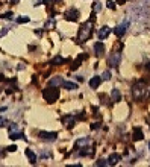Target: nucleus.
<instances>
[{"label": "nucleus", "mask_w": 150, "mask_h": 167, "mask_svg": "<svg viewBox=\"0 0 150 167\" xmlns=\"http://www.w3.org/2000/svg\"><path fill=\"white\" fill-rule=\"evenodd\" d=\"M12 15H14L12 12H5L3 15H0V17H2V18H6V20H11V18H12Z\"/></svg>", "instance_id": "27"}, {"label": "nucleus", "mask_w": 150, "mask_h": 167, "mask_svg": "<svg viewBox=\"0 0 150 167\" xmlns=\"http://www.w3.org/2000/svg\"><path fill=\"white\" fill-rule=\"evenodd\" d=\"M40 138L44 141H56L58 138V132H47V131H40Z\"/></svg>", "instance_id": "6"}, {"label": "nucleus", "mask_w": 150, "mask_h": 167, "mask_svg": "<svg viewBox=\"0 0 150 167\" xmlns=\"http://www.w3.org/2000/svg\"><path fill=\"white\" fill-rule=\"evenodd\" d=\"M148 96H150V93H148Z\"/></svg>", "instance_id": "41"}, {"label": "nucleus", "mask_w": 150, "mask_h": 167, "mask_svg": "<svg viewBox=\"0 0 150 167\" xmlns=\"http://www.w3.org/2000/svg\"><path fill=\"white\" fill-rule=\"evenodd\" d=\"M8 149V152H15L17 150V146H9V147H6Z\"/></svg>", "instance_id": "32"}, {"label": "nucleus", "mask_w": 150, "mask_h": 167, "mask_svg": "<svg viewBox=\"0 0 150 167\" xmlns=\"http://www.w3.org/2000/svg\"><path fill=\"white\" fill-rule=\"evenodd\" d=\"M96 165H108V159H105V158H100V159L96 162Z\"/></svg>", "instance_id": "25"}, {"label": "nucleus", "mask_w": 150, "mask_h": 167, "mask_svg": "<svg viewBox=\"0 0 150 167\" xmlns=\"http://www.w3.org/2000/svg\"><path fill=\"white\" fill-rule=\"evenodd\" d=\"M145 68H147V70H148V72H150V62H148V64H147V65H145Z\"/></svg>", "instance_id": "36"}, {"label": "nucleus", "mask_w": 150, "mask_h": 167, "mask_svg": "<svg viewBox=\"0 0 150 167\" xmlns=\"http://www.w3.org/2000/svg\"><path fill=\"white\" fill-rule=\"evenodd\" d=\"M6 125H8V119L0 117V128H3V126H6Z\"/></svg>", "instance_id": "26"}, {"label": "nucleus", "mask_w": 150, "mask_h": 167, "mask_svg": "<svg viewBox=\"0 0 150 167\" xmlns=\"http://www.w3.org/2000/svg\"><path fill=\"white\" fill-rule=\"evenodd\" d=\"M109 79H111V72H103L102 81H109Z\"/></svg>", "instance_id": "24"}, {"label": "nucleus", "mask_w": 150, "mask_h": 167, "mask_svg": "<svg viewBox=\"0 0 150 167\" xmlns=\"http://www.w3.org/2000/svg\"><path fill=\"white\" fill-rule=\"evenodd\" d=\"M111 97H112L114 102H120V100H121V94H120V91H118L117 88H114V90L111 91Z\"/></svg>", "instance_id": "21"}, {"label": "nucleus", "mask_w": 150, "mask_h": 167, "mask_svg": "<svg viewBox=\"0 0 150 167\" xmlns=\"http://www.w3.org/2000/svg\"><path fill=\"white\" fill-rule=\"evenodd\" d=\"M9 138L11 140H20V138L24 140V134L20 131H14V132H9Z\"/></svg>", "instance_id": "18"}, {"label": "nucleus", "mask_w": 150, "mask_h": 167, "mask_svg": "<svg viewBox=\"0 0 150 167\" xmlns=\"http://www.w3.org/2000/svg\"><path fill=\"white\" fill-rule=\"evenodd\" d=\"M79 17H80V12H79L77 9H70V11H67V12L64 14V18L68 20V22H77Z\"/></svg>", "instance_id": "7"}, {"label": "nucleus", "mask_w": 150, "mask_h": 167, "mask_svg": "<svg viewBox=\"0 0 150 167\" xmlns=\"http://www.w3.org/2000/svg\"><path fill=\"white\" fill-rule=\"evenodd\" d=\"M90 144H91V138H90V137H83V138H79V140L74 143V149L79 150V149L86 147V146H90Z\"/></svg>", "instance_id": "9"}, {"label": "nucleus", "mask_w": 150, "mask_h": 167, "mask_svg": "<svg viewBox=\"0 0 150 167\" xmlns=\"http://www.w3.org/2000/svg\"><path fill=\"white\" fill-rule=\"evenodd\" d=\"M109 34H111V28H108V26L100 28V31H99V40H106Z\"/></svg>", "instance_id": "11"}, {"label": "nucleus", "mask_w": 150, "mask_h": 167, "mask_svg": "<svg viewBox=\"0 0 150 167\" xmlns=\"http://www.w3.org/2000/svg\"><path fill=\"white\" fill-rule=\"evenodd\" d=\"M55 2H61V0H55Z\"/></svg>", "instance_id": "40"}, {"label": "nucleus", "mask_w": 150, "mask_h": 167, "mask_svg": "<svg viewBox=\"0 0 150 167\" xmlns=\"http://www.w3.org/2000/svg\"><path fill=\"white\" fill-rule=\"evenodd\" d=\"M49 2H50V0H43V3H46V5H47Z\"/></svg>", "instance_id": "37"}, {"label": "nucleus", "mask_w": 150, "mask_h": 167, "mask_svg": "<svg viewBox=\"0 0 150 167\" xmlns=\"http://www.w3.org/2000/svg\"><path fill=\"white\" fill-rule=\"evenodd\" d=\"M129 26H130V22H129V20H124L123 23H120V25H118V26L114 29V34H115L117 37H120V38H121V37H123V35L127 32Z\"/></svg>", "instance_id": "5"}, {"label": "nucleus", "mask_w": 150, "mask_h": 167, "mask_svg": "<svg viewBox=\"0 0 150 167\" xmlns=\"http://www.w3.org/2000/svg\"><path fill=\"white\" fill-rule=\"evenodd\" d=\"M62 123H64V126L67 129H71L74 126V123H76V119L73 115H65V117H62Z\"/></svg>", "instance_id": "10"}, {"label": "nucleus", "mask_w": 150, "mask_h": 167, "mask_svg": "<svg viewBox=\"0 0 150 167\" xmlns=\"http://www.w3.org/2000/svg\"><path fill=\"white\" fill-rule=\"evenodd\" d=\"M29 22V17H18L17 18V23H28Z\"/></svg>", "instance_id": "28"}, {"label": "nucleus", "mask_w": 150, "mask_h": 167, "mask_svg": "<svg viewBox=\"0 0 150 167\" xmlns=\"http://www.w3.org/2000/svg\"><path fill=\"white\" fill-rule=\"evenodd\" d=\"M52 26H55V20H49L46 25V28H52Z\"/></svg>", "instance_id": "31"}, {"label": "nucleus", "mask_w": 150, "mask_h": 167, "mask_svg": "<svg viewBox=\"0 0 150 167\" xmlns=\"http://www.w3.org/2000/svg\"><path fill=\"white\" fill-rule=\"evenodd\" d=\"M118 161H120V155H118V153H112V155L108 158V165H115Z\"/></svg>", "instance_id": "17"}, {"label": "nucleus", "mask_w": 150, "mask_h": 167, "mask_svg": "<svg viewBox=\"0 0 150 167\" xmlns=\"http://www.w3.org/2000/svg\"><path fill=\"white\" fill-rule=\"evenodd\" d=\"M132 138H133L135 141H141V140L144 138V134H142V131L136 128V129L133 131V137H132Z\"/></svg>", "instance_id": "19"}, {"label": "nucleus", "mask_w": 150, "mask_h": 167, "mask_svg": "<svg viewBox=\"0 0 150 167\" xmlns=\"http://www.w3.org/2000/svg\"><path fill=\"white\" fill-rule=\"evenodd\" d=\"M141 3L145 5V6H150V0H141Z\"/></svg>", "instance_id": "33"}, {"label": "nucleus", "mask_w": 150, "mask_h": 167, "mask_svg": "<svg viewBox=\"0 0 150 167\" xmlns=\"http://www.w3.org/2000/svg\"><path fill=\"white\" fill-rule=\"evenodd\" d=\"M94 9H96V11H100V9H102V3H97V5L94 6Z\"/></svg>", "instance_id": "35"}, {"label": "nucleus", "mask_w": 150, "mask_h": 167, "mask_svg": "<svg viewBox=\"0 0 150 167\" xmlns=\"http://www.w3.org/2000/svg\"><path fill=\"white\" fill-rule=\"evenodd\" d=\"M129 18L132 22H136V23H142L145 20L150 18V8L139 3V5H133L129 8Z\"/></svg>", "instance_id": "1"}, {"label": "nucleus", "mask_w": 150, "mask_h": 167, "mask_svg": "<svg viewBox=\"0 0 150 167\" xmlns=\"http://www.w3.org/2000/svg\"><path fill=\"white\" fill-rule=\"evenodd\" d=\"M0 91H2V90H0Z\"/></svg>", "instance_id": "42"}, {"label": "nucleus", "mask_w": 150, "mask_h": 167, "mask_svg": "<svg viewBox=\"0 0 150 167\" xmlns=\"http://www.w3.org/2000/svg\"><path fill=\"white\" fill-rule=\"evenodd\" d=\"M11 2H12V3H17V2H20V0H11Z\"/></svg>", "instance_id": "38"}, {"label": "nucleus", "mask_w": 150, "mask_h": 167, "mask_svg": "<svg viewBox=\"0 0 150 167\" xmlns=\"http://www.w3.org/2000/svg\"><path fill=\"white\" fill-rule=\"evenodd\" d=\"M100 84H102V76H93L90 79V87L91 88H97Z\"/></svg>", "instance_id": "13"}, {"label": "nucleus", "mask_w": 150, "mask_h": 167, "mask_svg": "<svg viewBox=\"0 0 150 167\" xmlns=\"http://www.w3.org/2000/svg\"><path fill=\"white\" fill-rule=\"evenodd\" d=\"M65 62H67V59L62 58V56H55V58L50 61L52 65H62V64H65Z\"/></svg>", "instance_id": "16"}, {"label": "nucleus", "mask_w": 150, "mask_h": 167, "mask_svg": "<svg viewBox=\"0 0 150 167\" xmlns=\"http://www.w3.org/2000/svg\"><path fill=\"white\" fill-rule=\"evenodd\" d=\"M43 97H44V100H47L49 103L56 102V100L59 99V90H58V87H50V85H49V88H44V90H43Z\"/></svg>", "instance_id": "4"}, {"label": "nucleus", "mask_w": 150, "mask_h": 167, "mask_svg": "<svg viewBox=\"0 0 150 167\" xmlns=\"http://www.w3.org/2000/svg\"><path fill=\"white\" fill-rule=\"evenodd\" d=\"M91 34H93V22H86V23H83L82 26H80V29H79V32H77V44H83L86 40H90V37H91Z\"/></svg>", "instance_id": "3"}, {"label": "nucleus", "mask_w": 150, "mask_h": 167, "mask_svg": "<svg viewBox=\"0 0 150 167\" xmlns=\"http://www.w3.org/2000/svg\"><path fill=\"white\" fill-rule=\"evenodd\" d=\"M62 87H64L65 90H76V88H77V85H76L74 82H68V81H64Z\"/></svg>", "instance_id": "22"}, {"label": "nucleus", "mask_w": 150, "mask_h": 167, "mask_svg": "<svg viewBox=\"0 0 150 167\" xmlns=\"http://www.w3.org/2000/svg\"><path fill=\"white\" fill-rule=\"evenodd\" d=\"M26 156H28V159L31 161V164H35V162H37V155H35L31 149H26Z\"/></svg>", "instance_id": "20"}, {"label": "nucleus", "mask_w": 150, "mask_h": 167, "mask_svg": "<svg viewBox=\"0 0 150 167\" xmlns=\"http://www.w3.org/2000/svg\"><path fill=\"white\" fill-rule=\"evenodd\" d=\"M100 126H102V123H94V125H93L91 128H93V129H99Z\"/></svg>", "instance_id": "34"}, {"label": "nucleus", "mask_w": 150, "mask_h": 167, "mask_svg": "<svg viewBox=\"0 0 150 167\" xmlns=\"http://www.w3.org/2000/svg\"><path fill=\"white\" fill-rule=\"evenodd\" d=\"M83 58H85V55H82V56H79V58H77V59L74 61V64H73V67H71V68H73V70H74V68H77V67L80 65V62H82V59H83Z\"/></svg>", "instance_id": "23"}, {"label": "nucleus", "mask_w": 150, "mask_h": 167, "mask_svg": "<svg viewBox=\"0 0 150 167\" xmlns=\"http://www.w3.org/2000/svg\"><path fill=\"white\" fill-rule=\"evenodd\" d=\"M106 6H108L109 9H115V3L112 2V0H108V2H106Z\"/></svg>", "instance_id": "29"}, {"label": "nucleus", "mask_w": 150, "mask_h": 167, "mask_svg": "<svg viewBox=\"0 0 150 167\" xmlns=\"http://www.w3.org/2000/svg\"><path fill=\"white\" fill-rule=\"evenodd\" d=\"M94 52H96L97 56H102V55L105 53V46H103L102 43H96V44H94Z\"/></svg>", "instance_id": "15"}, {"label": "nucleus", "mask_w": 150, "mask_h": 167, "mask_svg": "<svg viewBox=\"0 0 150 167\" xmlns=\"http://www.w3.org/2000/svg\"><path fill=\"white\" fill-rule=\"evenodd\" d=\"M8 31H9L8 28H3L2 31H0V37H3V35H6V34H8Z\"/></svg>", "instance_id": "30"}, {"label": "nucleus", "mask_w": 150, "mask_h": 167, "mask_svg": "<svg viewBox=\"0 0 150 167\" xmlns=\"http://www.w3.org/2000/svg\"><path fill=\"white\" fill-rule=\"evenodd\" d=\"M120 61H121V53H120V52H114V53L109 56L108 64H109V67H118Z\"/></svg>", "instance_id": "8"}, {"label": "nucleus", "mask_w": 150, "mask_h": 167, "mask_svg": "<svg viewBox=\"0 0 150 167\" xmlns=\"http://www.w3.org/2000/svg\"><path fill=\"white\" fill-rule=\"evenodd\" d=\"M77 152V155L79 156H88V155H93V149H90V146H86V147H82V149H79V150H76Z\"/></svg>", "instance_id": "14"}, {"label": "nucleus", "mask_w": 150, "mask_h": 167, "mask_svg": "<svg viewBox=\"0 0 150 167\" xmlns=\"http://www.w3.org/2000/svg\"><path fill=\"white\" fill-rule=\"evenodd\" d=\"M132 96H133V99H135L136 102L145 99V97L148 96V88H147V85H145L144 82H135V84L132 85Z\"/></svg>", "instance_id": "2"}, {"label": "nucleus", "mask_w": 150, "mask_h": 167, "mask_svg": "<svg viewBox=\"0 0 150 167\" xmlns=\"http://www.w3.org/2000/svg\"><path fill=\"white\" fill-rule=\"evenodd\" d=\"M64 84V79L61 78V76H55V78H52L50 81H49V85L50 87H61Z\"/></svg>", "instance_id": "12"}, {"label": "nucleus", "mask_w": 150, "mask_h": 167, "mask_svg": "<svg viewBox=\"0 0 150 167\" xmlns=\"http://www.w3.org/2000/svg\"><path fill=\"white\" fill-rule=\"evenodd\" d=\"M148 149H150V141H148Z\"/></svg>", "instance_id": "39"}]
</instances>
